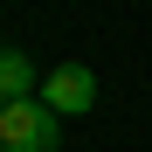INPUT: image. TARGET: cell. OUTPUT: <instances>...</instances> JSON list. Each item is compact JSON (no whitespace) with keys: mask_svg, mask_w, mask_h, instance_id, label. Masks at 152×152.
<instances>
[{"mask_svg":"<svg viewBox=\"0 0 152 152\" xmlns=\"http://www.w3.org/2000/svg\"><path fill=\"white\" fill-rule=\"evenodd\" d=\"M0 111H7V90H0Z\"/></svg>","mask_w":152,"mask_h":152,"instance_id":"277c9868","label":"cell"},{"mask_svg":"<svg viewBox=\"0 0 152 152\" xmlns=\"http://www.w3.org/2000/svg\"><path fill=\"white\" fill-rule=\"evenodd\" d=\"M62 145V124L42 97H14L0 111V152H56Z\"/></svg>","mask_w":152,"mask_h":152,"instance_id":"6da1fadb","label":"cell"},{"mask_svg":"<svg viewBox=\"0 0 152 152\" xmlns=\"http://www.w3.org/2000/svg\"><path fill=\"white\" fill-rule=\"evenodd\" d=\"M42 104L56 111V118L90 111V104H97V76H90L83 62H62V69H48V76H42Z\"/></svg>","mask_w":152,"mask_h":152,"instance_id":"7a4b0ae2","label":"cell"},{"mask_svg":"<svg viewBox=\"0 0 152 152\" xmlns=\"http://www.w3.org/2000/svg\"><path fill=\"white\" fill-rule=\"evenodd\" d=\"M0 90H7V104L35 90V62L21 56V48H7V56H0Z\"/></svg>","mask_w":152,"mask_h":152,"instance_id":"3957f363","label":"cell"}]
</instances>
